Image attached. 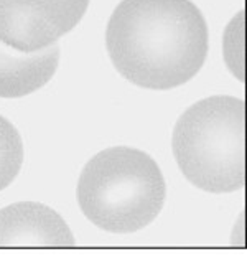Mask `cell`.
Instances as JSON below:
<instances>
[{"mask_svg":"<svg viewBox=\"0 0 247 259\" xmlns=\"http://www.w3.org/2000/svg\"><path fill=\"white\" fill-rule=\"evenodd\" d=\"M23 163V142L15 125L0 116V192L17 179Z\"/></svg>","mask_w":247,"mask_h":259,"instance_id":"52a82bcc","label":"cell"},{"mask_svg":"<svg viewBox=\"0 0 247 259\" xmlns=\"http://www.w3.org/2000/svg\"><path fill=\"white\" fill-rule=\"evenodd\" d=\"M60 65V47L23 53L0 41V98H22L53 78Z\"/></svg>","mask_w":247,"mask_h":259,"instance_id":"8992f818","label":"cell"},{"mask_svg":"<svg viewBox=\"0 0 247 259\" xmlns=\"http://www.w3.org/2000/svg\"><path fill=\"white\" fill-rule=\"evenodd\" d=\"M74 236L53 208L20 201L0 210V248H71Z\"/></svg>","mask_w":247,"mask_h":259,"instance_id":"5b68a950","label":"cell"},{"mask_svg":"<svg viewBox=\"0 0 247 259\" xmlns=\"http://www.w3.org/2000/svg\"><path fill=\"white\" fill-rule=\"evenodd\" d=\"M244 14L239 12L227 25L224 33V58L229 71L237 79L242 81L244 69H242V53H244Z\"/></svg>","mask_w":247,"mask_h":259,"instance_id":"ba28073f","label":"cell"},{"mask_svg":"<svg viewBox=\"0 0 247 259\" xmlns=\"http://www.w3.org/2000/svg\"><path fill=\"white\" fill-rule=\"evenodd\" d=\"M245 106L232 96H211L183 112L172 149L181 174L200 190L231 193L244 187Z\"/></svg>","mask_w":247,"mask_h":259,"instance_id":"3957f363","label":"cell"},{"mask_svg":"<svg viewBox=\"0 0 247 259\" xmlns=\"http://www.w3.org/2000/svg\"><path fill=\"white\" fill-rule=\"evenodd\" d=\"M114 68L145 90L188 83L208 56V25L191 0H122L106 30Z\"/></svg>","mask_w":247,"mask_h":259,"instance_id":"6da1fadb","label":"cell"},{"mask_svg":"<svg viewBox=\"0 0 247 259\" xmlns=\"http://www.w3.org/2000/svg\"><path fill=\"white\" fill-rule=\"evenodd\" d=\"M89 0H0V41L23 53L56 45L84 17Z\"/></svg>","mask_w":247,"mask_h":259,"instance_id":"277c9868","label":"cell"},{"mask_svg":"<svg viewBox=\"0 0 247 259\" xmlns=\"http://www.w3.org/2000/svg\"><path fill=\"white\" fill-rule=\"evenodd\" d=\"M76 195L84 217L97 228L135 233L162 211L167 185L149 154L132 147H111L84 165Z\"/></svg>","mask_w":247,"mask_h":259,"instance_id":"7a4b0ae2","label":"cell"}]
</instances>
